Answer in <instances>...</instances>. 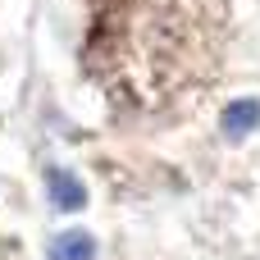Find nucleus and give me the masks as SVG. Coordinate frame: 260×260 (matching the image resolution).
<instances>
[{"label":"nucleus","mask_w":260,"mask_h":260,"mask_svg":"<svg viewBox=\"0 0 260 260\" xmlns=\"http://www.w3.org/2000/svg\"><path fill=\"white\" fill-rule=\"evenodd\" d=\"M46 187H50V197H55L59 210H82V201H87L82 183H78L73 174H64V169H50V174H46Z\"/></svg>","instance_id":"nucleus-1"},{"label":"nucleus","mask_w":260,"mask_h":260,"mask_svg":"<svg viewBox=\"0 0 260 260\" xmlns=\"http://www.w3.org/2000/svg\"><path fill=\"white\" fill-rule=\"evenodd\" d=\"M256 123H260V101H233L224 110V133L229 137H247Z\"/></svg>","instance_id":"nucleus-2"},{"label":"nucleus","mask_w":260,"mask_h":260,"mask_svg":"<svg viewBox=\"0 0 260 260\" xmlns=\"http://www.w3.org/2000/svg\"><path fill=\"white\" fill-rule=\"evenodd\" d=\"M96 256V242L87 233H59L50 242V260H91Z\"/></svg>","instance_id":"nucleus-3"}]
</instances>
